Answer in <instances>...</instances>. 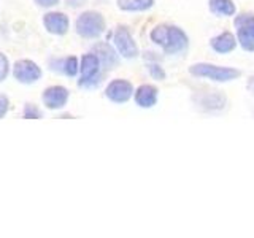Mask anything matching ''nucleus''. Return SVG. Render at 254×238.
I'll use <instances>...</instances> for the list:
<instances>
[{"mask_svg":"<svg viewBox=\"0 0 254 238\" xmlns=\"http://www.w3.org/2000/svg\"><path fill=\"white\" fill-rule=\"evenodd\" d=\"M113 43L119 56L124 59H135L138 56V46L135 43L130 30L124 26L116 27L113 34Z\"/></svg>","mask_w":254,"mask_h":238,"instance_id":"5","label":"nucleus"},{"mask_svg":"<svg viewBox=\"0 0 254 238\" xmlns=\"http://www.w3.org/2000/svg\"><path fill=\"white\" fill-rule=\"evenodd\" d=\"M157 97H159V91L153 84H141L133 91L135 103L140 108H153L157 103Z\"/></svg>","mask_w":254,"mask_h":238,"instance_id":"13","label":"nucleus"},{"mask_svg":"<svg viewBox=\"0 0 254 238\" xmlns=\"http://www.w3.org/2000/svg\"><path fill=\"white\" fill-rule=\"evenodd\" d=\"M10 71H11L10 60H8V58L3 53H0V83L5 81L8 75H10Z\"/></svg>","mask_w":254,"mask_h":238,"instance_id":"21","label":"nucleus"},{"mask_svg":"<svg viewBox=\"0 0 254 238\" xmlns=\"http://www.w3.org/2000/svg\"><path fill=\"white\" fill-rule=\"evenodd\" d=\"M146 68H148V73L151 75V78L157 79V81H162V79H165V76H167L165 70L159 65L157 62H148Z\"/></svg>","mask_w":254,"mask_h":238,"instance_id":"19","label":"nucleus"},{"mask_svg":"<svg viewBox=\"0 0 254 238\" xmlns=\"http://www.w3.org/2000/svg\"><path fill=\"white\" fill-rule=\"evenodd\" d=\"M43 26L53 35H65L70 29V19L62 11H50L43 16Z\"/></svg>","mask_w":254,"mask_h":238,"instance_id":"11","label":"nucleus"},{"mask_svg":"<svg viewBox=\"0 0 254 238\" xmlns=\"http://www.w3.org/2000/svg\"><path fill=\"white\" fill-rule=\"evenodd\" d=\"M79 73L83 78H92L102 73V63L94 53H87L79 59Z\"/></svg>","mask_w":254,"mask_h":238,"instance_id":"14","label":"nucleus"},{"mask_svg":"<svg viewBox=\"0 0 254 238\" xmlns=\"http://www.w3.org/2000/svg\"><path fill=\"white\" fill-rule=\"evenodd\" d=\"M133 95V86L127 79L116 78L110 81L105 87V97L113 103H126L132 99Z\"/></svg>","mask_w":254,"mask_h":238,"instance_id":"7","label":"nucleus"},{"mask_svg":"<svg viewBox=\"0 0 254 238\" xmlns=\"http://www.w3.org/2000/svg\"><path fill=\"white\" fill-rule=\"evenodd\" d=\"M151 42L161 46L165 54H180L188 50L189 38L186 32L172 24H159L149 34Z\"/></svg>","mask_w":254,"mask_h":238,"instance_id":"1","label":"nucleus"},{"mask_svg":"<svg viewBox=\"0 0 254 238\" xmlns=\"http://www.w3.org/2000/svg\"><path fill=\"white\" fill-rule=\"evenodd\" d=\"M13 76L21 84H34L42 78V68L30 59H19L13 65Z\"/></svg>","mask_w":254,"mask_h":238,"instance_id":"6","label":"nucleus"},{"mask_svg":"<svg viewBox=\"0 0 254 238\" xmlns=\"http://www.w3.org/2000/svg\"><path fill=\"white\" fill-rule=\"evenodd\" d=\"M103 73L97 75V76H92V78H79L78 79V86L81 87V89H95V87H99L103 81Z\"/></svg>","mask_w":254,"mask_h":238,"instance_id":"18","label":"nucleus"},{"mask_svg":"<svg viewBox=\"0 0 254 238\" xmlns=\"http://www.w3.org/2000/svg\"><path fill=\"white\" fill-rule=\"evenodd\" d=\"M8 110H10V99L5 94H0V119L5 118Z\"/></svg>","mask_w":254,"mask_h":238,"instance_id":"22","label":"nucleus"},{"mask_svg":"<svg viewBox=\"0 0 254 238\" xmlns=\"http://www.w3.org/2000/svg\"><path fill=\"white\" fill-rule=\"evenodd\" d=\"M48 67L54 73L65 75L73 78L79 73V60L75 56H67V58H51L48 60Z\"/></svg>","mask_w":254,"mask_h":238,"instance_id":"12","label":"nucleus"},{"mask_svg":"<svg viewBox=\"0 0 254 238\" xmlns=\"http://www.w3.org/2000/svg\"><path fill=\"white\" fill-rule=\"evenodd\" d=\"M34 2L40 8H54L56 5H59L61 0H34Z\"/></svg>","mask_w":254,"mask_h":238,"instance_id":"23","label":"nucleus"},{"mask_svg":"<svg viewBox=\"0 0 254 238\" xmlns=\"http://www.w3.org/2000/svg\"><path fill=\"white\" fill-rule=\"evenodd\" d=\"M70 92L64 86H50L42 94V100L48 110H61L67 105Z\"/></svg>","mask_w":254,"mask_h":238,"instance_id":"8","label":"nucleus"},{"mask_svg":"<svg viewBox=\"0 0 254 238\" xmlns=\"http://www.w3.org/2000/svg\"><path fill=\"white\" fill-rule=\"evenodd\" d=\"M210 10L219 16H232L235 14L237 8L232 0H210Z\"/></svg>","mask_w":254,"mask_h":238,"instance_id":"17","label":"nucleus"},{"mask_svg":"<svg viewBox=\"0 0 254 238\" xmlns=\"http://www.w3.org/2000/svg\"><path fill=\"white\" fill-rule=\"evenodd\" d=\"M248 89L254 94V76H251V78L248 79Z\"/></svg>","mask_w":254,"mask_h":238,"instance_id":"24","label":"nucleus"},{"mask_svg":"<svg viewBox=\"0 0 254 238\" xmlns=\"http://www.w3.org/2000/svg\"><path fill=\"white\" fill-rule=\"evenodd\" d=\"M105 29H107L105 18L102 16V13L94 10L83 11L75 21V30L81 38L97 40L99 37L103 35Z\"/></svg>","mask_w":254,"mask_h":238,"instance_id":"2","label":"nucleus"},{"mask_svg":"<svg viewBox=\"0 0 254 238\" xmlns=\"http://www.w3.org/2000/svg\"><path fill=\"white\" fill-rule=\"evenodd\" d=\"M116 5L123 11H146L154 6V0H116Z\"/></svg>","mask_w":254,"mask_h":238,"instance_id":"16","label":"nucleus"},{"mask_svg":"<svg viewBox=\"0 0 254 238\" xmlns=\"http://www.w3.org/2000/svg\"><path fill=\"white\" fill-rule=\"evenodd\" d=\"M189 73L198 78L211 79V81H216V83H227V81H232V79H237L242 75V71L232 67H221V65H214V63H208V62H198L189 67Z\"/></svg>","mask_w":254,"mask_h":238,"instance_id":"3","label":"nucleus"},{"mask_svg":"<svg viewBox=\"0 0 254 238\" xmlns=\"http://www.w3.org/2000/svg\"><path fill=\"white\" fill-rule=\"evenodd\" d=\"M195 105L202 111L206 113H214V111L224 110L227 105V99L224 94L221 92H206V94H198L194 97Z\"/></svg>","mask_w":254,"mask_h":238,"instance_id":"10","label":"nucleus"},{"mask_svg":"<svg viewBox=\"0 0 254 238\" xmlns=\"http://www.w3.org/2000/svg\"><path fill=\"white\" fill-rule=\"evenodd\" d=\"M92 53L99 58L103 70L116 68L119 63V58H121L119 53L116 51V48L111 46L108 42H97L92 46Z\"/></svg>","mask_w":254,"mask_h":238,"instance_id":"9","label":"nucleus"},{"mask_svg":"<svg viewBox=\"0 0 254 238\" xmlns=\"http://www.w3.org/2000/svg\"><path fill=\"white\" fill-rule=\"evenodd\" d=\"M234 24L237 27V42L242 45L243 50L254 51V14L243 13L237 16Z\"/></svg>","mask_w":254,"mask_h":238,"instance_id":"4","label":"nucleus"},{"mask_svg":"<svg viewBox=\"0 0 254 238\" xmlns=\"http://www.w3.org/2000/svg\"><path fill=\"white\" fill-rule=\"evenodd\" d=\"M22 116L26 119H40V118H43V113L37 105L26 103V107H24V111H22Z\"/></svg>","mask_w":254,"mask_h":238,"instance_id":"20","label":"nucleus"},{"mask_svg":"<svg viewBox=\"0 0 254 238\" xmlns=\"http://www.w3.org/2000/svg\"><path fill=\"white\" fill-rule=\"evenodd\" d=\"M210 46H211V50L214 53H218V54H227V53L235 50L237 38H235L234 34H230V32H222V34H219V35L211 38Z\"/></svg>","mask_w":254,"mask_h":238,"instance_id":"15","label":"nucleus"}]
</instances>
